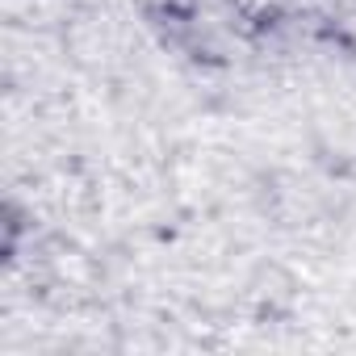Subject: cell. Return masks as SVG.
I'll use <instances>...</instances> for the list:
<instances>
[{"label":"cell","mask_w":356,"mask_h":356,"mask_svg":"<svg viewBox=\"0 0 356 356\" xmlns=\"http://www.w3.org/2000/svg\"><path fill=\"white\" fill-rule=\"evenodd\" d=\"M239 5H243V9H268L273 0H239Z\"/></svg>","instance_id":"6da1fadb"}]
</instances>
